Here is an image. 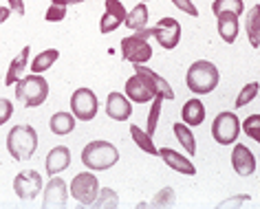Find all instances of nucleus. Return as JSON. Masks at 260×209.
Wrapping results in <instances>:
<instances>
[{
	"instance_id": "obj_32",
	"label": "nucleus",
	"mask_w": 260,
	"mask_h": 209,
	"mask_svg": "<svg viewBox=\"0 0 260 209\" xmlns=\"http://www.w3.org/2000/svg\"><path fill=\"white\" fill-rule=\"evenodd\" d=\"M121 24H123V22H121L117 16L110 14V11H106V14L100 18V31H102L104 36H108V33H113V31H117V29L121 27Z\"/></svg>"
},
{
	"instance_id": "obj_15",
	"label": "nucleus",
	"mask_w": 260,
	"mask_h": 209,
	"mask_svg": "<svg viewBox=\"0 0 260 209\" xmlns=\"http://www.w3.org/2000/svg\"><path fill=\"white\" fill-rule=\"evenodd\" d=\"M106 115L113 121H128L133 115V101L123 93H108L106 97Z\"/></svg>"
},
{
	"instance_id": "obj_41",
	"label": "nucleus",
	"mask_w": 260,
	"mask_h": 209,
	"mask_svg": "<svg viewBox=\"0 0 260 209\" xmlns=\"http://www.w3.org/2000/svg\"><path fill=\"white\" fill-rule=\"evenodd\" d=\"M53 5H64V7H69V5H80L84 0H51Z\"/></svg>"
},
{
	"instance_id": "obj_7",
	"label": "nucleus",
	"mask_w": 260,
	"mask_h": 209,
	"mask_svg": "<svg viewBox=\"0 0 260 209\" xmlns=\"http://www.w3.org/2000/svg\"><path fill=\"white\" fill-rule=\"evenodd\" d=\"M69 194L80 202V205H93L97 194H100V181L93 172H80L73 176L69 187Z\"/></svg>"
},
{
	"instance_id": "obj_8",
	"label": "nucleus",
	"mask_w": 260,
	"mask_h": 209,
	"mask_svg": "<svg viewBox=\"0 0 260 209\" xmlns=\"http://www.w3.org/2000/svg\"><path fill=\"white\" fill-rule=\"evenodd\" d=\"M100 110V99L90 88H77L71 95V113L75 115L77 121H90L97 117Z\"/></svg>"
},
{
	"instance_id": "obj_11",
	"label": "nucleus",
	"mask_w": 260,
	"mask_h": 209,
	"mask_svg": "<svg viewBox=\"0 0 260 209\" xmlns=\"http://www.w3.org/2000/svg\"><path fill=\"white\" fill-rule=\"evenodd\" d=\"M123 90H126V97L133 103H148V101L154 99V95H159L157 88L152 86V82L148 80V77L139 75V73H135L133 77H128Z\"/></svg>"
},
{
	"instance_id": "obj_28",
	"label": "nucleus",
	"mask_w": 260,
	"mask_h": 209,
	"mask_svg": "<svg viewBox=\"0 0 260 209\" xmlns=\"http://www.w3.org/2000/svg\"><path fill=\"white\" fill-rule=\"evenodd\" d=\"M258 90H260V84H258V82L245 84V86L240 88L238 97H236V103H234V108H245V106H249V103L258 97Z\"/></svg>"
},
{
	"instance_id": "obj_10",
	"label": "nucleus",
	"mask_w": 260,
	"mask_h": 209,
	"mask_svg": "<svg viewBox=\"0 0 260 209\" xmlns=\"http://www.w3.org/2000/svg\"><path fill=\"white\" fill-rule=\"evenodd\" d=\"M14 192L20 200H34L42 192V176L36 169H22L14 179Z\"/></svg>"
},
{
	"instance_id": "obj_22",
	"label": "nucleus",
	"mask_w": 260,
	"mask_h": 209,
	"mask_svg": "<svg viewBox=\"0 0 260 209\" xmlns=\"http://www.w3.org/2000/svg\"><path fill=\"white\" fill-rule=\"evenodd\" d=\"M148 18H150L148 5L146 3H139V5H135V7L128 11V16H126V20H123V24H126L130 31H141V29L148 27Z\"/></svg>"
},
{
	"instance_id": "obj_35",
	"label": "nucleus",
	"mask_w": 260,
	"mask_h": 209,
	"mask_svg": "<svg viewBox=\"0 0 260 209\" xmlns=\"http://www.w3.org/2000/svg\"><path fill=\"white\" fill-rule=\"evenodd\" d=\"M47 22H62L64 18H67V7L64 5H53L51 3V7L47 9Z\"/></svg>"
},
{
	"instance_id": "obj_29",
	"label": "nucleus",
	"mask_w": 260,
	"mask_h": 209,
	"mask_svg": "<svg viewBox=\"0 0 260 209\" xmlns=\"http://www.w3.org/2000/svg\"><path fill=\"white\" fill-rule=\"evenodd\" d=\"M164 95H154L152 99V106H150V115H148V123H146V132L148 134H154L157 130V123H159V115H161V106H164Z\"/></svg>"
},
{
	"instance_id": "obj_30",
	"label": "nucleus",
	"mask_w": 260,
	"mask_h": 209,
	"mask_svg": "<svg viewBox=\"0 0 260 209\" xmlns=\"http://www.w3.org/2000/svg\"><path fill=\"white\" fill-rule=\"evenodd\" d=\"M240 130L260 146V115H249L243 123H240Z\"/></svg>"
},
{
	"instance_id": "obj_38",
	"label": "nucleus",
	"mask_w": 260,
	"mask_h": 209,
	"mask_svg": "<svg viewBox=\"0 0 260 209\" xmlns=\"http://www.w3.org/2000/svg\"><path fill=\"white\" fill-rule=\"evenodd\" d=\"M9 9L16 11L18 16H24V3L22 0H9Z\"/></svg>"
},
{
	"instance_id": "obj_34",
	"label": "nucleus",
	"mask_w": 260,
	"mask_h": 209,
	"mask_svg": "<svg viewBox=\"0 0 260 209\" xmlns=\"http://www.w3.org/2000/svg\"><path fill=\"white\" fill-rule=\"evenodd\" d=\"M104 7H106V11H110V14H113V16L119 18L121 22L126 20L128 11H126V7H123V3H121V0H104Z\"/></svg>"
},
{
	"instance_id": "obj_26",
	"label": "nucleus",
	"mask_w": 260,
	"mask_h": 209,
	"mask_svg": "<svg viewBox=\"0 0 260 209\" xmlns=\"http://www.w3.org/2000/svg\"><path fill=\"white\" fill-rule=\"evenodd\" d=\"M172 130H174V134H177L179 143L183 146V150L187 152V156H194V154H197V141H194L192 128L187 126V123H174Z\"/></svg>"
},
{
	"instance_id": "obj_36",
	"label": "nucleus",
	"mask_w": 260,
	"mask_h": 209,
	"mask_svg": "<svg viewBox=\"0 0 260 209\" xmlns=\"http://www.w3.org/2000/svg\"><path fill=\"white\" fill-rule=\"evenodd\" d=\"M170 3H172L179 11H183V14H187V16H192V18L199 16V9H197V5H194L192 0H170Z\"/></svg>"
},
{
	"instance_id": "obj_18",
	"label": "nucleus",
	"mask_w": 260,
	"mask_h": 209,
	"mask_svg": "<svg viewBox=\"0 0 260 209\" xmlns=\"http://www.w3.org/2000/svg\"><path fill=\"white\" fill-rule=\"evenodd\" d=\"M135 73H139V75L148 77V80L152 82V86L157 88V93H159V95H164V99H168V101H172V99H174V90H172V86L168 84V80H164V77L157 73V71L148 68L146 64H135Z\"/></svg>"
},
{
	"instance_id": "obj_19",
	"label": "nucleus",
	"mask_w": 260,
	"mask_h": 209,
	"mask_svg": "<svg viewBox=\"0 0 260 209\" xmlns=\"http://www.w3.org/2000/svg\"><path fill=\"white\" fill-rule=\"evenodd\" d=\"M216 29H218V36L223 38V42L234 44V42H236V38H238V31H240L238 16H234V14H218L216 16Z\"/></svg>"
},
{
	"instance_id": "obj_17",
	"label": "nucleus",
	"mask_w": 260,
	"mask_h": 209,
	"mask_svg": "<svg viewBox=\"0 0 260 209\" xmlns=\"http://www.w3.org/2000/svg\"><path fill=\"white\" fill-rule=\"evenodd\" d=\"M181 119L183 123H187L190 128H199L201 123L205 121V103L201 99H187L183 103V108H181Z\"/></svg>"
},
{
	"instance_id": "obj_27",
	"label": "nucleus",
	"mask_w": 260,
	"mask_h": 209,
	"mask_svg": "<svg viewBox=\"0 0 260 209\" xmlns=\"http://www.w3.org/2000/svg\"><path fill=\"white\" fill-rule=\"evenodd\" d=\"M212 11H214V16H218V14L243 16L245 3H243V0H214V3H212Z\"/></svg>"
},
{
	"instance_id": "obj_20",
	"label": "nucleus",
	"mask_w": 260,
	"mask_h": 209,
	"mask_svg": "<svg viewBox=\"0 0 260 209\" xmlns=\"http://www.w3.org/2000/svg\"><path fill=\"white\" fill-rule=\"evenodd\" d=\"M29 57H31V47H22L20 53L11 60L9 68H7V77H5V84H7V86H14V84L22 77V73L29 66Z\"/></svg>"
},
{
	"instance_id": "obj_40",
	"label": "nucleus",
	"mask_w": 260,
	"mask_h": 209,
	"mask_svg": "<svg viewBox=\"0 0 260 209\" xmlns=\"http://www.w3.org/2000/svg\"><path fill=\"white\" fill-rule=\"evenodd\" d=\"M9 16H11V9H9V7H3V5H0V24L7 22V20H9Z\"/></svg>"
},
{
	"instance_id": "obj_42",
	"label": "nucleus",
	"mask_w": 260,
	"mask_h": 209,
	"mask_svg": "<svg viewBox=\"0 0 260 209\" xmlns=\"http://www.w3.org/2000/svg\"><path fill=\"white\" fill-rule=\"evenodd\" d=\"M141 3H148V0H141Z\"/></svg>"
},
{
	"instance_id": "obj_39",
	"label": "nucleus",
	"mask_w": 260,
	"mask_h": 209,
	"mask_svg": "<svg viewBox=\"0 0 260 209\" xmlns=\"http://www.w3.org/2000/svg\"><path fill=\"white\" fill-rule=\"evenodd\" d=\"M247 200H249V196L243 194V196H238V198H232V200L220 202V207H227V205H240V202H247Z\"/></svg>"
},
{
	"instance_id": "obj_3",
	"label": "nucleus",
	"mask_w": 260,
	"mask_h": 209,
	"mask_svg": "<svg viewBox=\"0 0 260 209\" xmlns=\"http://www.w3.org/2000/svg\"><path fill=\"white\" fill-rule=\"evenodd\" d=\"M119 161V150L108 141H90L82 150V163L90 172H104L117 165Z\"/></svg>"
},
{
	"instance_id": "obj_13",
	"label": "nucleus",
	"mask_w": 260,
	"mask_h": 209,
	"mask_svg": "<svg viewBox=\"0 0 260 209\" xmlns=\"http://www.w3.org/2000/svg\"><path fill=\"white\" fill-rule=\"evenodd\" d=\"M256 154L251 152L247 146H243V143H236L232 150V167L234 172H236L238 176H243V179H247V176H251L253 172H256Z\"/></svg>"
},
{
	"instance_id": "obj_14",
	"label": "nucleus",
	"mask_w": 260,
	"mask_h": 209,
	"mask_svg": "<svg viewBox=\"0 0 260 209\" xmlns=\"http://www.w3.org/2000/svg\"><path fill=\"white\" fill-rule=\"evenodd\" d=\"M157 156H159V159L164 161L170 169H174V172H179V174H183V176H194V174H197V165L192 163L190 156L179 154L177 150H172V148H161Z\"/></svg>"
},
{
	"instance_id": "obj_21",
	"label": "nucleus",
	"mask_w": 260,
	"mask_h": 209,
	"mask_svg": "<svg viewBox=\"0 0 260 209\" xmlns=\"http://www.w3.org/2000/svg\"><path fill=\"white\" fill-rule=\"evenodd\" d=\"M75 115L73 113H55L53 117H51V121H49V128H51V132L57 134V136H67L71 134L75 130Z\"/></svg>"
},
{
	"instance_id": "obj_12",
	"label": "nucleus",
	"mask_w": 260,
	"mask_h": 209,
	"mask_svg": "<svg viewBox=\"0 0 260 209\" xmlns=\"http://www.w3.org/2000/svg\"><path fill=\"white\" fill-rule=\"evenodd\" d=\"M69 185L64 183V179L60 176H51V181L47 183L44 187V194H42V205L44 207H67L69 202Z\"/></svg>"
},
{
	"instance_id": "obj_16",
	"label": "nucleus",
	"mask_w": 260,
	"mask_h": 209,
	"mask_svg": "<svg viewBox=\"0 0 260 209\" xmlns=\"http://www.w3.org/2000/svg\"><path fill=\"white\" fill-rule=\"evenodd\" d=\"M69 165H71V150L67 146H55L47 154V161H44V167H47V174L49 176L62 174Z\"/></svg>"
},
{
	"instance_id": "obj_25",
	"label": "nucleus",
	"mask_w": 260,
	"mask_h": 209,
	"mask_svg": "<svg viewBox=\"0 0 260 209\" xmlns=\"http://www.w3.org/2000/svg\"><path fill=\"white\" fill-rule=\"evenodd\" d=\"M130 136H133V141L137 143V148H139V150H144L146 154H150V156H157V154H159V148L154 146L152 136L148 134L144 128H139V126H130Z\"/></svg>"
},
{
	"instance_id": "obj_5",
	"label": "nucleus",
	"mask_w": 260,
	"mask_h": 209,
	"mask_svg": "<svg viewBox=\"0 0 260 209\" xmlns=\"http://www.w3.org/2000/svg\"><path fill=\"white\" fill-rule=\"evenodd\" d=\"M152 36V29H141L135 31V36H126L121 40V57L133 64H146L152 57V47L148 42V38Z\"/></svg>"
},
{
	"instance_id": "obj_37",
	"label": "nucleus",
	"mask_w": 260,
	"mask_h": 209,
	"mask_svg": "<svg viewBox=\"0 0 260 209\" xmlns=\"http://www.w3.org/2000/svg\"><path fill=\"white\" fill-rule=\"evenodd\" d=\"M11 117H14V103H11V99H0V126L3 123H7Z\"/></svg>"
},
{
	"instance_id": "obj_23",
	"label": "nucleus",
	"mask_w": 260,
	"mask_h": 209,
	"mask_svg": "<svg viewBox=\"0 0 260 209\" xmlns=\"http://www.w3.org/2000/svg\"><path fill=\"white\" fill-rule=\"evenodd\" d=\"M245 31H247V40L253 49L260 47V5H253L249 9V16L245 20Z\"/></svg>"
},
{
	"instance_id": "obj_1",
	"label": "nucleus",
	"mask_w": 260,
	"mask_h": 209,
	"mask_svg": "<svg viewBox=\"0 0 260 209\" xmlns=\"http://www.w3.org/2000/svg\"><path fill=\"white\" fill-rule=\"evenodd\" d=\"M220 82V73L216 64L210 60H197L187 68L185 84L194 95H210Z\"/></svg>"
},
{
	"instance_id": "obj_9",
	"label": "nucleus",
	"mask_w": 260,
	"mask_h": 209,
	"mask_svg": "<svg viewBox=\"0 0 260 209\" xmlns=\"http://www.w3.org/2000/svg\"><path fill=\"white\" fill-rule=\"evenodd\" d=\"M152 36L161 49L172 51L181 42V24L174 18H159V22L152 27Z\"/></svg>"
},
{
	"instance_id": "obj_6",
	"label": "nucleus",
	"mask_w": 260,
	"mask_h": 209,
	"mask_svg": "<svg viewBox=\"0 0 260 209\" xmlns=\"http://www.w3.org/2000/svg\"><path fill=\"white\" fill-rule=\"evenodd\" d=\"M238 134H240V119L236 117V113L225 110V113L214 117L212 136L218 146H232V143H236Z\"/></svg>"
},
{
	"instance_id": "obj_31",
	"label": "nucleus",
	"mask_w": 260,
	"mask_h": 209,
	"mask_svg": "<svg viewBox=\"0 0 260 209\" xmlns=\"http://www.w3.org/2000/svg\"><path fill=\"white\" fill-rule=\"evenodd\" d=\"M93 205L95 207H117V205H119V196H117L115 189L104 187V189H100V194H97V198H95Z\"/></svg>"
},
{
	"instance_id": "obj_43",
	"label": "nucleus",
	"mask_w": 260,
	"mask_h": 209,
	"mask_svg": "<svg viewBox=\"0 0 260 209\" xmlns=\"http://www.w3.org/2000/svg\"><path fill=\"white\" fill-rule=\"evenodd\" d=\"M258 187H260V183H258Z\"/></svg>"
},
{
	"instance_id": "obj_33",
	"label": "nucleus",
	"mask_w": 260,
	"mask_h": 209,
	"mask_svg": "<svg viewBox=\"0 0 260 209\" xmlns=\"http://www.w3.org/2000/svg\"><path fill=\"white\" fill-rule=\"evenodd\" d=\"M174 198H177L174 189L172 187H164L161 192H157V196L152 198L150 205L152 207H170V205H174Z\"/></svg>"
},
{
	"instance_id": "obj_4",
	"label": "nucleus",
	"mask_w": 260,
	"mask_h": 209,
	"mask_svg": "<svg viewBox=\"0 0 260 209\" xmlns=\"http://www.w3.org/2000/svg\"><path fill=\"white\" fill-rule=\"evenodd\" d=\"M16 99L22 103L24 108H38L47 101L49 97V82L44 80L40 73H31L27 77H20L14 84Z\"/></svg>"
},
{
	"instance_id": "obj_2",
	"label": "nucleus",
	"mask_w": 260,
	"mask_h": 209,
	"mask_svg": "<svg viewBox=\"0 0 260 209\" xmlns=\"http://www.w3.org/2000/svg\"><path fill=\"white\" fill-rule=\"evenodd\" d=\"M38 150V132L29 123L14 126L7 134V152L16 161H29Z\"/></svg>"
},
{
	"instance_id": "obj_24",
	"label": "nucleus",
	"mask_w": 260,
	"mask_h": 209,
	"mask_svg": "<svg viewBox=\"0 0 260 209\" xmlns=\"http://www.w3.org/2000/svg\"><path fill=\"white\" fill-rule=\"evenodd\" d=\"M57 57H60V51L57 49H47V51H42V53H38L34 60H31V66L29 71H34V73H44V71H49L53 64L57 62Z\"/></svg>"
}]
</instances>
